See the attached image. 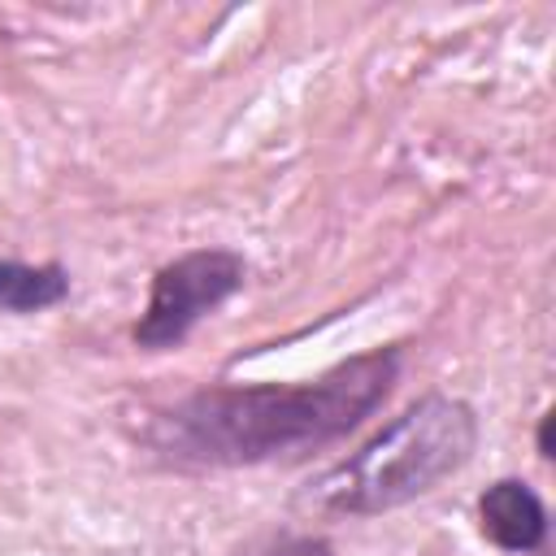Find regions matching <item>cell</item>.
<instances>
[{
  "label": "cell",
  "mask_w": 556,
  "mask_h": 556,
  "mask_svg": "<svg viewBox=\"0 0 556 556\" xmlns=\"http://www.w3.org/2000/svg\"><path fill=\"white\" fill-rule=\"evenodd\" d=\"M400 348H374L295 387H200L143 426V443L187 469L300 460L348 439L395 387Z\"/></svg>",
  "instance_id": "1"
},
{
  "label": "cell",
  "mask_w": 556,
  "mask_h": 556,
  "mask_svg": "<svg viewBox=\"0 0 556 556\" xmlns=\"http://www.w3.org/2000/svg\"><path fill=\"white\" fill-rule=\"evenodd\" d=\"M478 447V413L443 391L413 400L348 460L308 482V504L334 517H378L430 495L460 473Z\"/></svg>",
  "instance_id": "2"
},
{
  "label": "cell",
  "mask_w": 556,
  "mask_h": 556,
  "mask_svg": "<svg viewBox=\"0 0 556 556\" xmlns=\"http://www.w3.org/2000/svg\"><path fill=\"white\" fill-rule=\"evenodd\" d=\"M248 282V261L230 248H191L152 274L148 304L130 326L139 352H174L200 317L222 308Z\"/></svg>",
  "instance_id": "3"
},
{
  "label": "cell",
  "mask_w": 556,
  "mask_h": 556,
  "mask_svg": "<svg viewBox=\"0 0 556 556\" xmlns=\"http://www.w3.org/2000/svg\"><path fill=\"white\" fill-rule=\"evenodd\" d=\"M478 526H482L486 543H495L500 552L526 556V552H539L547 539V508L530 482L495 478L478 495Z\"/></svg>",
  "instance_id": "4"
},
{
  "label": "cell",
  "mask_w": 556,
  "mask_h": 556,
  "mask_svg": "<svg viewBox=\"0 0 556 556\" xmlns=\"http://www.w3.org/2000/svg\"><path fill=\"white\" fill-rule=\"evenodd\" d=\"M65 295H70V269L61 261L26 265V261L0 256V313H13V317L48 313L65 304Z\"/></svg>",
  "instance_id": "5"
},
{
  "label": "cell",
  "mask_w": 556,
  "mask_h": 556,
  "mask_svg": "<svg viewBox=\"0 0 556 556\" xmlns=\"http://www.w3.org/2000/svg\"><path fill=\"white\" fill-rule=\"evenodd\" d=\"M239 556H334L326 534L308 530H265L239 547Z\"/></svg>",
  "instance_id": "6"
},
{
  "label": "cell",
  "mask_w": 556,
  "mask_h": 556,
  "mask_svg": "<svg viewBox=\"0 0 556 556\" xmlns=\"http://www.w3.org/2000/svg\"><path fill=\"white\" fill-rule=\"evenodd\" d=\"M552 430H556V413H543V421H539V456H543V460H552V456H556Z\"/></svg>",
  "instance_id": "7"
}]
</instances>
